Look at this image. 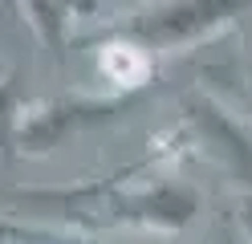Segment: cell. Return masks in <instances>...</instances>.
Returning <instances> with one entry per match:
<instances>
[{
    "label": "cell",
    "mask_w": 252,
    "mask_h": 244,
    "mask_svg": "<svg viewBox=\"0 0 252 244\" xmlns=\"http://www.w3.org/2000/svg\"><path fill=\"white\" fill-rule=\"evenodd\" d=\"M106 70L114 73V77H122V73H130V77H138L147 70V61L134 53V49H126V45H118V49H110L106 53Z\"/></svg>",
    "instance_id": "1"
}]
</instances>
